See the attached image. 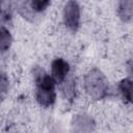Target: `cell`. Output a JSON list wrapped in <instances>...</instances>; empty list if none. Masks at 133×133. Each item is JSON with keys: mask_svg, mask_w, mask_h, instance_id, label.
Masks as SVG:
<instances>
[{"mask_svg": "<svg viewBox=\"0 0 133 133\" xmlns=\"http://www.w3.org/2000/svg\"><path fill=\"white\" fill-rule=\"evenodd\" d=\"M16 9L15 0H0V20L4 25L11 22Z\"/></svg>", "mask_w": 133, "mask_h": 133, "instance_id": "10", "label": "cell"}, {"mask_svg": "<svg viewBox=\"0 0 133 133\" xmlns=\"http://www.w3.org/2000/svg\"><path fill=\"white\" fill-rule=\"evenodd\" d=\"M82 87L88 99L102 101L110 96L111 87L106 74L99 68L89 69L82 78Z\"/></svg>", "mask_w": 133, "mask_h": 133, "instance_id": "2", "label": "cell"}, {"mask_svg": "<svg viewBox=\"0 0 133 133\" xmlns=\"http://www.w3.org/2000/svg\"><path fill=\"white\" fill-rule=\"evenodd\" d=\"M49 74L51 75L56 85L58 86L72 74L71 64L66 59L62 57H55L54 59H52L50 63Z\"/></svg>", "mask_w": 133, "mask_h": 133, "instance_id": "4", "label": "cell"}, {"mask_svg": "<svg viewBox=\"0 0 133 133\" xmlns=\"http://www.w3.org/2000/svg\"><path fill=\"white\" fill-rule=\"evenodd\" d=\"M116 14L122 23L130 25L133 20V0H118Z\"/></svg>", "mask_w": 133, "mask_h": 133, "instance_id": "8", "label": "cell"}, {"mask_svg": "<svg viewBox=\"0 0 133 133\" xmlns=\"http://www.w3.org/2000/svg\"><path fill=\"white\" fill-rule=\"evenodd\" d=\"M52 0H25V3L20 4L19 11L23 14V16H33V15H41L45 12L49 6L51 5Z\"/></svg>", "mask_w": 133, "mask_h": 133, "instance_id": "6", "label": "cell"}, {"mask_svg": "<svg viewBox=\"0 0 133 133\" xmlns=\"http://www.w3.org/2000/svg\"><path fill=\"white\" fill-rule=\"evenodd\" d=\"M117 92L125 104L131 105L132 103V78L131 76H126L122 78L116 84Z\"/></svg>", "mask_w": 133, "mask_h": 133, "instance_id": "9", "label": "cell"}, {"mask_svg": "<svg viewBox=\"0 0 133 133\" xmlns=\"http://www.w3.org/2000/svg\"><path fill=\"white\" fill-rule=\"evenodd\" d=\"M62 24L71 32H77L81 26L82 10L78 0H66L61 14Z\"/></svg>", "mask_w": 133, "mask_h": 133, "instance_id": "3", "label": "cell"}, {"mask_svg": "<svg viewBox=\"0 0 133 133\" xmlns=\"http://www.w3.org/2000/svg\"><path fill=\"white\" fill-rule=\"evenodd\" d=\"M57 87H59V90H60V94L62 96V98L69 102V103H72L74 102V100L76 99L77 97V82H76V79L74 77L73 74H71L61 84H59Z\"/></svg>", "mask_w": 133, "mask_h": 133, "instance_id": "7", "label": "cell"}, {"mask_svg": "<svg viewBox=\"0 0 133 133\" xmlns=\"http://www.w3.org/2000/svg\"><path fill=\"white\" fill-rule=\"evenodd\" d=\"M10 88V79L6 72L0 70V99L4 98Z\"/></svg>", "mask_w": 133, "mask_h": 133, "instance_id": "12", "label": "cell"}, {"mask_svg": "<svg viewBox=\"0 0 133 133\" xmlns=\"http://www.w3.org/2000/svg\"><path fill=\"white\" fill-rule=\"evenodd\" d=\"M96 126L95 118L86 112L76 113L71 119V130L74 132H91L96 130Z\"/></svg>", "mask_w": 133, "mask_h": 133, "instance_id": "5", "label": "cell"}, {"mask_svg": "<svg viewBox=\"0 0 133 133\" xmlns=\"http://www.w3.org/2000/svg\"><path fill=\"white\" fill-rule=\"evenodd\" d=\"M34 99L43 108H51L57 100V85L51 75L43 68L36 66L33 70Z\"/></svg>", "mask_w": 133, "mask_h": 133, "instance_id": "1", "label": "cell"}, {"mask_svg": "<svg viewBox=\"0 0 133 133\" xmlns=\"http://www.w3.org/2000/svg\"><path fill=\"white\" fill-rule=\"evenodd\" d=\"M14 43V37L12 34L9 30V28L4 25L1 24L0 25V54H5L7 53Z\"/></svg>", "mask_w": 133, "mask_h": 133, "instance_id": "11", "label": "cell"}, {"mask_svg": "<svg viewBox=\"0 0 133 133\" xmlns=\"http://www.w3.org/2000/svg\"><path fill=\"white\" fill-rule=\"evenodd\" d=\"M0 55H1V54H0Z\"/></svg>", "mask_w": 133, "mask_h": 133, "instance_id": "13", "label": "cell"}]
</instances>
